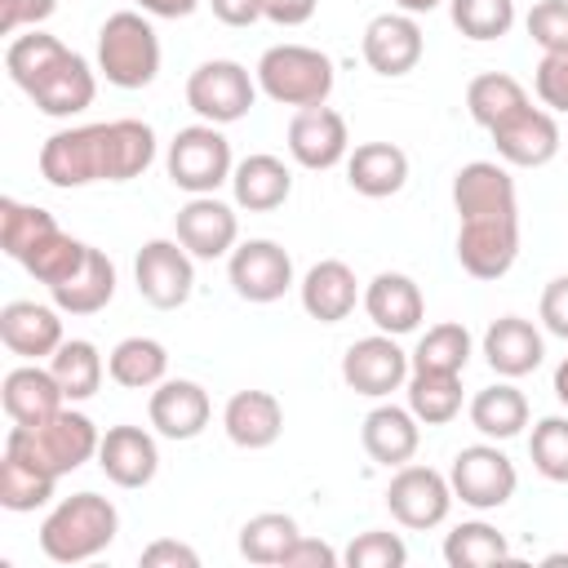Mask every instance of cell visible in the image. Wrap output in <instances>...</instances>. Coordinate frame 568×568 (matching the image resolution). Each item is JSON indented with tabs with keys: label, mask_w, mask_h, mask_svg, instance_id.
Listing matches in <instances>:
<instances>
[{
	"label": "cell",
	"mask_w": 568,
	"mask_h": 568,
	"mask_svg": "<svg viewBox=\"0 0 568 568\" xmlns=\"http://www.w3.org/2000/svg\"><path fill=\"white\" fill-rule=\"evenodd\" d=\"M98 71L115 89H146L160 75V36L146 13L120 9L98 31Z\"/></svg>",
	"instance_id": "cell-5"
},
{
	"label": "cell",
	"mask_w": 568,
	"mask_h": 568,
	"mask_svg": "<svg viewBox=\"0 0 568 568\" xmlns=\"http://www.w3.org/2000/svg\"><path fill=\"white\" fill-rule=\"evenodd\" d=\"M470 426L484 439H515L528 426V399H524V390L510 386V377L497 382V386H484L470 399Z\"/></svg>",
	"instance_id": "cell-33"
},
{
	"label": "cell",
	"mask_w": 568,
	"mask_h": 568,
	"mask_svg": "<svg viewBox=\"0 0 568 568\" xmlns=\"http://www.w3.org/2000/svg\"><path fill=\"white\" fill-rule=\"evenodd\" d=\"M541 355H546V342L532 328V320H524V315H501L484 333V359L497 377H510V382L528 377L541 364Z\"/></svg>",
	"instance_id": "cell-24"
},
{
	"label": "cell",
	"mask_w": 568,
	"mask_h": 568,
	"mask_svg": "<svg viewBox=\"0 0 568 568\" xmlns=\"http://www.w3.org/2000/svg\"><path fill=\"white\" fill-rule=\"evenodd\" d=\"M448 13L466 40H501L515 27V0H448Z\"/></svg>",
	"instance_id": "cell-44"
},
{
	"label": "cell",
	"mask_w": 568,
	"mask_h": 568,
	"mask_svg": "<svg viewBox=\"0 0 568 568\" xmlns=\"http://www.w3.org/2000/svg\"><path fill=\"white\" fill-rule=\"evenodd\" d=\"M541 324L568 342V275H555L541 288Z\"/></svg>",
	"instance_id": "cell-51"
},
{
	"label": "cell",
	"mask_w": 568,
	"mask_h": 568,
	"mask_svg": "<svg viewBox=\"0 0 568 568\" xmlns=\"http://www.w3.org/2000/svg\"><path fill=\"white\" fill-rule=\"evenodd\" d=\"M422 27L413 13L395 9V13H377L368 27H364V62L377 71V75H408L417 62H422Z\"/></svg>",
	"instance_id": "cell-19"
},
{
	"label": "cell",
	"mask_w": 568,
	"mask_h": 568,
	"mask_svg": "<svg viewBox=\"0 0 568 568\" xmlns=\"http://www.w3.org/2000/svg\"><path fill=\"white\" fill-rule=\"evenodd\" d=\"M98 466L115 488H146L160 470V448L142 426H111L98 444Z\"/></svg>",
	"instance_id": "cell-21"
},
{
	"label": "cell",
	"mask_w": 568,
	"mask_h": 568,
	"mask_svg": "<svg viewBox=\"0 0 568 568\" xmlns=\"http://www.w3.org/2000/svg\"><path fill=\"white\" fill-rule=\"evenodd\" d=\"M386 506L390 515L413 528V532H426V528H439L453 510V484L430 470V466H395L390 484H386Z\"/></svg>",
	"instance_id": "cell-11"
},
{
	"label": "cell",
	"mask_w": 568,
	"mask_h": 568,
	"mask_svg": "<svg viewBox=\"0 0 568 568\" xmlns=\"http://www.w3.org/2000/svg\"><path fill=\"white\" fill-rule=\"evenodd\" d=\"M58 231V222H53V213L49 209H36V204H22V200H0V248L13 257V262H22L44 235H53Z\"/></svg>",
	"instance_id": "cell-41"
},
{
	"label": "cell",
	"mask_w": 568,
	"mask_h": 568,
	"mask_svg": "<svg viewBox=\"0 0 568 568\" xmlns=\"http://www.w3.org/2000/svg\"><path fill=\"white\" fill-rule=\"evenodd\" d=\"M146 417L151 426L164 435V439H195L209 417H213V404H209V390L200 382H186V377H164L155 390H151V404H146Z\"/></svg>",
	"instance_id": "cell-20"
},
{
	"label": "cell",
	"mask_w": 568,
	"mask_h": 568,
	"mask_svg": "<svg viewBox=\"0 0 568 568\" xmlns=\"http://www.w3.org/2000/svg\"><path fill=\"white\" fill-rule=\"evenodd\" d=\"M408 351H399V342L390 333H373V337H359L346 346L342 355V382L355 390V395H368V399H386L390 390H399L408 382Z\"/></svg>",
	"instance_id": "cell-13"
},
{
	"label": "cell",
	"mask_w": 568,
	"mask_h": 568,
	"mask_svg": "<svg viewBox=\"0 0 568 568\" xmlns=\"http://www.w3.org/2000/svg\"><path fill=\"white\" fill-rule=\"evenodd\" d=\"M58 0H0V31L18 36L22 27H40L44 18H53Z\"/></svg>",
	"instance_id": "cell-49"
},
{
	"label": "cell",
	"mask_w": 568,
	"mask_h": 568,
	"mask_svg": "<svg viewBox=\"0 0 568 568\" xmlns=\"http://www.w3.org/2000/svg\"><path fill=\"white\" fill-rule=\"evenodd\" d=\"M98 444H102L98 426L84 413H75V408H58L49 422H40V426H13L4 435V448L9 453L27 457V462H36L44 470H53L58 479L71 475V470H80L89 457H98Z\"/></svg>",
	"instance_id": "cell-4"
},
{
	"label": "cell",
	"mask_w": 568,
	"mask_h": 568,
	"mask_svg": "<svg viewBox=\"0 0 568 568\" xmlns=\"http://www.w3.org/2000/svg\"><path fill=\"white\" fill-rule=\"evenodd\" d=\"M169 182L186 195H213L222 182H231L235 160H231V142L222 138L217 124H186L173 133L169 155H164Z\"/></svg>",
	"instance_id": "cell-6"
},
{
	"label": "cell",
	"mask_w": 568,
	"mask_h": 568,
	"mask_svg": "<svg viewBox=\"0 0 568 568\" xmlns=\"http://www.w3.org/2000/svg\"><path fill=\"white\" fill-rule=\"evenodd\" d=\"M222 426H226V439L235 448H271L284 430V408L271 390H235L222 408Z\"/></svg>",
	"instance_id": "cell-25"
},
{
	"label": "cell",
	"mask_w": 568,
	"mask_h": 568,
	"mask_svg": "<svg viewBox=\"0 0 568 568\" xmlns=\"http://www.w3.org/2000/svg\"><path fill=\"white\" fill-rule=\"evenodd\" d=\"M53 484H58L53 470H44V466H36V462H27V457L4 448V457H0V506L4 510L27 515V510L44 506L53 497Z\"/></svg>",
	"instance_id": "cell-36"
},
{
	"label": "cell",
	"mask_w": 568,
	"mask_h": 568,
	"mask_svg": "<svg viewBox=\"0 0 568 568\" xmlns=\"http://www.w3.org/2000/svg\"><path fill=\"white\" fill-rule=\"evenodd\" d=\"M106 155H111L106 182H129V178L146 173L151 160H155L151 124H142V120H106Z\"/></svg>",
	"instance_id": "cell-37"
},
{
	"label": "cell",
	"mask_w": 568,
	"mask_h": 568,
	"mask_svg": "<svg viewBox=\"0 0 568 568\" xmlns=\"http://www.w3.org/2000/svg\"><path fill=\"white\" fill-rule=\"evenodd\" d=\"M448 484H453V497H462L470 510H497L515 497L519 475L497 444H470L453 457Z\"/></svg>",
	"instance_id": "cell-9"
},
{
	"label": "cell",
	"mask_w": 568,
	"mask_h": 568,
	"mask_svg": "<svg viewBox=\"0 0 568 568\" xmlns=\"http://www.w3.org/2000/svg\"><path fill=\"white\" fill-rule=\"evenodd\" d=\"M169 373V351L155 337H124L106 355V377L124 390H151Z\"/></svg>",
	"instance_id": "cell-32"
},
{
	"label": "cell",
	"mask_w": 568,
	"mask_h": 568,
	"mask_svg": "<svg viewBox=\"0 0 568 568\" xmlns=\"http://www.w3.org/2000/svg\"><path fill=\"white\" fill-rule=\"evenodd\" d=\"M49 368H53V377H58V386H62V395H67L71 404H80V399L98 395L102 373H106V364H102L98 346H93V342H84V337L62 342V346L49 355Z\"/></svg>",
	"instance_id": "cell-38"
},
{
	"label": "cell",
	"mask_w": 568,
	"mask_h": 568,
	"mask_svg": "<svg viewBox=\"0 0 568 568\" xmlns=\"http://www.w3.org/2000/svg\"><path fill=\"white\" fill-rule=\"evenodd\" d=\"M342 564V555L328 546V541H320V537H297L293 546H288V555H284V564L280 568H337Z\"/></svg>",
	"instance_id": "cell-50"
},
{
	"label": "cell",
	"mask_w": 568,
	"mask_h": 568,
	"mask_svg": "<svg viewBox=\"0 0 568 568\" xmlns=\"http://www.w3.org/2000/svg\"><path fill=\"white\" fill-rule=\"evenodd\" d=\"M346 182H351V191H359L368 200H386V195L404 191L408 155L395 142H359L346 155Z\"/></svg>",
	"instance_id": "cell-29"
},
{
	"label": "cell",
	"mask_w": 568,
	"mask_h": 568,
	"mask_svg": "<svg viewBox=\"0 0 568 568\" xmlns=\"http://www.w3.org/2000/svg\"><path fill=\"white\" fill-rule=\"evenodd\" d=\"M524 106H528V93H524V84H519L515 75H506V71H484V75H475V80L466 84V111H470V120L484 124V129H497L501 120H510V115L524 111Z\"/></svg>",
	"instance_id": "cell-34"
},
{
	"label": "cell",
	"mask_w": 568,
	"mask_h": 568,
	"mask_svg": "<svg viewBox=\"0 0 568 568\" xmlns=\"http://www.w3.org/2000/svg\"><path fill=\"white\" fill-rule=\"evenodd\" d=\"M257 98V75H248L240 62L231 58H209L186 75V106L204 120V124H235L248 115Z\"/></svg>",
	"instance_id": "cell-7"
},
{
	"label": "cell",
	"mask_w": 568,
	"mask_h": 568,
	"mask_svg": "<svg viewBox=\"0 0 568 568\" xmlns=\"http://www.w3.org/2000/svg\"><path fill=\"white\" fill-rule=\"evenodd\" d=\"M359 439H364V453H368L377 466H404V462H413V453H417V444H422V422L413 417V408L377 404V408L364 417Z\"/></svg>",
	"instance_id": "cell-28"
},
{
	"label": "cell",
	"mask_w": 568,
	"mask_h": 568,
	"mask_svg": "<svg viewBox=\"0 0 568 568\" xmlns=\"http://www.w3.org/2000/svg\"><path fill=\"white\" fill-rule=\"evenodd\" d=\"M4 71L53 120L80 115L84 106H93V93H98L93 67L75 49H67L58 36H44L36 27L27 36H18V40H9Z\"/></svg>",
	"instance_id": "cell-1"
},
{
	"label": "cell",
	"mask_w": 568,
	"mask_h": 568,
	"mask_svg": "<svg viewBox=\"0 0 568 568\" xmlns=\"http://www.w3.org/2000/svg\"><path fill=\"white\" fill-rule=\"evenodd\" d=\"M213 18L226 27H253L262 18V0H209Z\"/></svg>",
	"instance_id": "cell-54"
},
{
	"label": "cell",
	"mask_w": 568,
	"mask_h": 568,
	"mask_svg": "<svg viewBox=\"0 0 568 568\" xmlns=\"http://www.w3.org/2000/svg\"><path fill=\"white\" fill-rule=\"evenodd\" d=\"M444 559H448V568H488V564H506L510 546L493 524L466 519L444 537Z\"/></svg>",
	"instance_id": "cell-40"
},
{
	"label": "cell",
	"mask_w": 568,
	"mask_h": 568,
	"mask_svg": "<svg viewBox=\"0 0 568 568\" xmlns=\"http://www.w3.org/2000/svg\"><path fill=\"white\" fill-rule=\"evenodd\" d=\"M453 204L457 217H519L515 178L497 160H470L453 178Z\"/></svg>",
	"instance_id": "cell-16"
},
{
	"label": "cell",
	"mask_w": 568,
	"mask_h": 568,
	"mask_svg": "<svg viewBox=\"0 0 568 568\" xmlns=\"http://www.w3.org/2000/svg\"><path fill=\"white\" fill-rule=\"evenodd\" d=\"M395 4H399L404 13H413V18H417V13H430V9H439L444 0H395Z\"/></svg>",
	"instance_id": "cell-57"
},
{
	"label": "cell",
	"mask_w": 568,
	"mask_h": 568,
	"mask_svg": "<svg viewBox=\"0 0 568 568\" xmlns=\"http://www.w3.org/2000/svg\"><path fill=\"white\" fill-rule=\"evenodd\" d=\"M408 408L422 426H444L462 413V373H408Z\"/></svg>",
	"instance_id": "cell-35"
},
{
	"label": "cell",
	"mask_w": 568,
	"mask_h": 568,
	"mask_svg": "<svg viewBox=\"0 0 568 568\" xmlns=\"http://www.w3.org/2000/svg\"><path fill=\"white\" fill-rule=\"evenodd\" d=\"M0 399H4V413H9L13 426H40L67 404L53 368H40V359L22 364V368H9L4 386H0Z\"/></svg>",
	"instance_id": "cell-23"
},
{
	"label": "cell",
	"mask_w": 568,
	"mask_h": 568,
	"mask_svg": "<svg viewBox=\"0 0 568 568\" xmlns=\"http://www.w3.org/2000/svg\"><path fill=\"white\" fill-rule=\"evenodd\" d=\"M532 89H537L541 106L568 111V53H541V62L532 71Z\"/></svg>",
	"instance_id": "cell-48"
},
{
	"label": "cell",
	"mask_w": 568,
	"mask_h": 568,
	"mask_svg": "<svg viewBox=\"0 0 568 568\" xmlns=\"http://www.w3.org/2000/svg\"><path fill=\"white\" fill-rule=\"evenodd\" d=\"M120 532V510L98 493L62 497L40 524V550L53 564H84L102 555Z\"/></svg>",
	"instance_id": "cell-2"
},
{
	"label": "cell",
	"mask_w": 568,
	"mask_h": 568,
	"mask_svg": "<svg viewBox=\"0 0 568 568\" xmlns=\"http://www.w3.org/2000/svg\"><path fill=\"white\" fill-rule=\"evenodd\" d=\"M133 280L142 302H151L155 311H178L195 288V257L178 240H146L138 248Z\"/></svg>",
	"instance_id": "cell-10"
},
{
	"label": "cell",
	"mask_w": 568,
	"mask_h": 568,
	"mask_svg": "<svg viewBox=\"0 0 568 568\" xmlns=\"http://www.w3.org/2000/svg\"><path fill=\"white\" fill-rule=\"evenodd\" d=\"M49 293H53V306L67 311V315H98V311L115 297V262H111L102 248L89 244L80 271H75L71 280L53 284Z\"/></svg>",
	"instance_id": "cell-31"
},
{
	"label": "cell",
	"mask_w": 568,
	"mask_h": 568,
	"mask_svg": "<svg viewBox=\"0 0 568 568\" xmlns=\"http://www.w3.org/2000/svg\"><path fill=\"white\" fill-rule=\"evenodd\" d=\"M226 275H231L235 297H244L253 306H266V302H280L293 288V257L275 240H244V244L231 248Z\"/></svg>",
	"instance_id": "cell-12"
},
{
	"label": "cell",
	"mask_w": 568,
	"mask_h": 568,
	"mask_svg": "<svg viewBox=\"0 0 568 568\" xmlns=\"http://www.w3.org/2000/svg\"><path fill=\"white\" fill-rule=\"evenodd\" d=\"M524 27L541 53H568V0H537Z\"/></svg>",
	"instance_id": "cell-47"
},
{
	"label": "cell",
	"mask_w": 568,
	"mask_h": 568,
	"mask_svg": "<svg viewBox=\"0 0 568 568\" xmlns=\"http://www.w3.org/2000/svg\"><path fill=\"white\" fill-rule=\"evenodd\" d=\"M528 457L550 484H568V417H541L532 426Z\"/></svg>",
	"instance_id": "cell-45"
},
{
	"label": "cell",
	"mask_w": 568,
	"mask_h": 568,
	"mask_svg": "<svg viewBox=\"0 0 568 568\" xmlns=\"http://www.w3.org/2000/svg\"><path fill=\"white\" fill-rule=\"evenodd\" d=\"M555 399L559 404H568V355L559 359V368H555Z\"/></svg>",
	"instance_id": "cell-56"
},
{
	"label": "cell",
	"mask_w": 568,
	"mask_h": 568,
	"mask_svg": "<svg viewBox=\"0 0 568 568\" xmlns=\"http://www.w3.org/2000/svg\"><path fill=\"white\" fill-rule=\"evenodd\" d=\"M0 342L22 355V359H44L53 355L67 337H62V320L53 306H40V302H9L0 311Z\"/></svg>",
	"instance_id": "cell-27"
},
{
	"label": "cell",
	"mask_w": 568,
	"mask_h": 568,
	"mask_svg": "<svg viewBox=\"0 0 568 568\" xmlns=\"http://www.w3.org/2000/svg\"><path fill=\"white\" fill-rule=\"evenodd\" d=\"M315 4L320 0H262V18L275 27H302L315 18Z\"/></svg>",
	"instance_id": "cell-53"
},
{
	"label": "cell",
	"mask_w": 568,
	"mask_h": 568,
	"mask_svg": "<svg viewBox=\"0 0 568 568\" xmlns=\"http://www.w3.org/2000/svg\"><path fill=\"white\" fill-rule=\"evenodd\" d=\"M519 257V217H466L457 226V262L475 280H501Z\"/></svg>",
	"instance_id": "cell-14"
},
{
	"label": "cell",
	"mask_w": 568,
	"mask_h": 568,
	"mask_svg": "<svg viewBox=\"0 0 568 568\" xmlns=\"http://www.w3.org/2000/svg\"><path fill=\"white\" fill-rule=\"evenodd\" d=\"M359 302V280L346 262L324 257L302 275V311L320 324H342Z\"/></svg>",
	"instance_id": "cell-26"
},
{
	"label": "cell",
	"mask_w": 568,
	"mask_h": 568,
	"mask_svg": "<svg viewBox=\"0 0 568 568\" xmlns=\"http://www.w3.org/2000/svg\"><path fill=\"white\" fill-rule=\"evenodd\" d=\"M257 89L280 106H324L333 93V58L311 44H271L257 58Z\"/></svg>",
	"instance_id": "cell-3"
},
{
	"label": "cell",
	"mask_w": 568,
	"mask_h": 568,
	"mask_svg": "<svg viewBox=\"0 0 568 568\" xmlns=\"http://www.w3.org/2000/svg\"><path fill=\"white\" fill-rule=\"evenodd\" d=\"M142 568H200V555L173 537H160L142 550Z\"/></svg>",
	"instance_id": "cell-52"
},
{
	"label": "cell",
	"mask_w": 568,
	"mask_h": 568,
	"mask_svg": "<svg viewBox=\"0 0 568 568\" xmlns=\"http://www.w3.org/2000/svg\"><path fill=\"white\" fill-rule=\"evenodd\" d=\"M346 568H404L408 564V546L395 537V532H382V528H368L359 532L346 555H342Z\"/></svg>",
	"instance_id": "cell-46"
},
{
	"label": "cell",
	"mask_w": 568,
	"mask_h": 568,
	"mask_svg": "<svg viewBox=\"0 0 568 568\" xmlns=\"http://www.w3.org/2000/svg\"><path fill=\"white\" fill-rule=\"evenodd\" d=\"M297 537H302V528H297L293 515H284V510H262V515H253V519L240 528V555H244L248 564L275 568V564H284V555H288V546H293Z\"/></svg>",
	"instance_id": "cell-39"
},
{
	"label": "cell",
	"mask_w": 568,
	"mask_h": 568,
	"mask_svg": "<svg viewBox=\"0 0 568 568\" xmlns=\"http://www.w3.org/2000/svg\"><path fill=\"white\" fill-rule=\"evenodd\" d=\"M288 155L302 169H333L351 155L346 120L333 106H302L288 120Z\"/></svg>",
	"instance_id": "cell-18"
},
{
	"label": "cell",
	"mask_w": 568,
	"mask_h": 568,
	"mask_svg": "<svg viewBox=\"0 0 568 568\" xmlns=\"http://www.w3.org/2000/svg\"><path fill=\"white\" fill-rule=\"evenodd\" d=\"M408 359H413V368H426V373H462L470 364V333H466V324L444 320V324L426 328Z\"/></svg>",
	"instance_id": "cell-42"
},
{
	"label": "cell",
	"mask_w": 568,
	"mask_h": 568,
	"mask_svg": "<svg viewBox=\"0 0 568 568\" xmlns=\"http://www.w3.org/2000/svg\"><path fill=\"white\" fill-rule=\"evenodd\" d=\"M111 155H106V124H75V129H58L44 146H40V178L49 186H89V182H106Z\"/></svg>",
	"instance_id": "cell-8"
},
{
	"label": "cell",
	"mask_w": 568,
	"mask_h": 568,
	"mask_svg": "<svg viewBox=\"0 0 568 568\" xmlns=\"http://www.w3.org/2000/svg\"><path fill=\"white\" fill-rule=\"evenodd\" d=\"M133 4L151 18H191L200 9V0H133Z\"/></svg>",
	"instance_id": "cell-55"
},
{
	"label": "cell",
	"mask_w": 568,
	"mask_h": 568,
	"mask_svg": "<svg viewBox=\"0 0 568 568\" xmlns=\"http://www.w3.org/2000/svg\"><path fill=\"white\" fill-rule=\"evenodd\" d=\"M178 244L200 257V262H213V257H231L235 240H240V217L231 204H222L217 195H191L182 209H178Z\"/></svg>",
	"instance_id": "cell-15"
},
{
	"label": "cell",
	"mask_w": 568,
	"mask_h": 568,
	"mask_svg": "<svg viewBox=\"0 0 568 568\" xmlns=\"http://www.w3.org/2000/svg\"><path fill=\"white\" fill-rule=\"evenodd\" d=\"M488 133H493V146H497L501 164H515V169H541L559 155V124H555L550 111H541L532 102L524 111H515L510 120H501L497 129H488Z\"/></svg>",
	"instance_id": "cell-17"
},
{
	"label": "cell",
	"mask_w": 568,
	"mask_h": 568,
	"mask_svg": "<svg viewBox=\"0 0 568 568\" xmlns=\"http://www.w3.org/2000/svg\"><path fill=\"white\" fill-rule=\"evenodd\" d=\"M364 311L368 320L377 324V333H390V337H404L422 324L426 315V302H422V288L404 275V271H382L368 280L364 288Z\"/></svg>",
	"instance_id": "cell-22"
},
{
	"label": "cell",
	"mask_w": 568,
	"mask_h": 568,
	"mask_svg": "<svg viewBox=\"0 0 568 568\" xmlns=\"http://www.w3.org/2000/svg\"><path fill=\"white\" fill-rule=\"evenodd\" d=\"M231 191H235V204L248 209V213H271L280 209L288 195H293V173L280 155H244L231 173Z\"/></svg>",
	"instance_id": "cell-30"
},
{
	"label": "cell",
	"mask_w": 568,
	"mask_h": 568,
	"mask_svg": "<svg viewBox=\"0 0 568 568\" xmlns=\"http://www.w3.org/2000/svg\"><path fill=\"white\" fill-rule=\"evenodd\" d=\"M84 253H89V244L84 240H75V235H67L62 226L53 231V235H44L27 257H22V266L40 280V284H62V280H71L75 271H80V262H84Z\"/></svg>",
	"instance_id": "cell-43"
}]
</instances>
